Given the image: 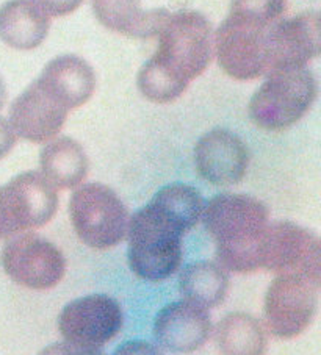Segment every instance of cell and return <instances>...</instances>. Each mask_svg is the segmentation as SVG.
Segmentation results:
<instances>
[{"label": "cell", "instance_id": "obj_1", "mask_svg": "<svg viewBox=\"0 0 321 355\" xmlns=\"http://www.w3.org/2000/svg\"><path fill=\"white\" fill-rule=\"evenodd\" d=\"M158 47L141 67L138 88L147 101L168 103L187 91L212 61V26L199 11L168 13L157 32Z\"/></svg>", "mask_w": 321, "mask_h": 355}, {"label": "cell", "instance_id": "obj_2", "mask_svg": "<svg viewBox=\"0 0 321 355\" xmlns=\"http://www.w3.org/2000/svg\"><path fill=\"white\" fill-rule=\"evenodd\" d=\"M201 216L217 244L220 266L238 274L261 269L258 248L270 224V211L263 202L248 194H217L204 205Z\"/></svg>", "mask_w": 321, "mask_h": 355}, {"label": "cell", "instance_id": "obj_3", "mask_svg": "<svg viewBox=\"0 0 321 355\" xmlns=\"http://www.w3.org/2000/svg\"><path fill=\"white\" fill-rule=\"evenodd\" d=\"M187 232L179 219L151 200L129 219V266L140 279H170L181 268L182 238Z\"/></svg>", "mask_w": 321, "mask_h": 355}, {"label": "cell", "instance_id": "obj_4", "mask_svg": "<svg viewBox=\"0 0 321 355\" xmlns=\"http://www.w3.org/2000/svg\"><path fill=\"white\" fill-rule=\"evenodd\" d=\"M317 99V80L311 71H277L267 76L249 102L256 125L277 132L295 125Z\"/></svg>", "mask_w": 321, "mask_h": 355}, {"label": "cell", "instance_id": "obj_5", "mask_svg": "<svg viewBox=\"0 0 321 355\" xmlns=\"http://www.w3.org/2000/svg\"><path fill=\"white\" fill-rule=\"evenodd\" d=\"M69 216L80 241L92 249L118 246L127 234V208L120 196L102 183H86L74 191Z\"/></svg>", "mask_w": 321, "mask_h": 355}, {"label": "cell", "instance_id": "obj_6", "mask_svg": "<svg viewBox=\"0 0 321 355\" xmlns=\"http://www.w3.org/2000/svg\"><path fill=\"white\" fill-rule=\"evenodd\" d=\"M261 269L277 275L298 274L320 284L321 248L313 232L290 221L268 224L258 248Z\"/></svg>", "mask_w": 321, "mask_h": 355}, {"label": "cell", "instance_id": "obj_7", "mask_svg": "<svg viewBox=\"0 0 321 355\" xmlns=\"http://www.w3.org/2000/svg\"><path fill=\"white\" fill-rule=\"evenodd\" d=\"M320 284L298 274H282L265 296V322L277 338L290 340L306 332L318 307Z\"/></svg>", "mask_w": 321, "mask_h": 355}, {"label": "cell", "instance_id": "obj_8", "mask_svg": "<svg viewBox=\"0 0 321 355\" xmlns=\"http://www.w3.org/2000/svg\"><path fill=\"white\" fill-rule=\"evenodd\" d=\"M0 263L5 274L30 290H51L66 272V259L54 243L38 235H16L7 241Z\"/></svg>", "mask_w": 321, "mask_h": 355}, {"label": "cell", "instance_id": "obj_9", "mask_svg": "<svg viewBox=\"0 0 321 355\" xmlns=\"http://www.w3.org/2000/svg\"><path fill=\"white\" fill-rule=\"evenodd\" d=\"M270 27L232 15L227 16L213 38L221 69L242 82L267 76V33Z\"/></svg>", "mask_w": 321, "mask_h": 355}, {"label": "cell", "instance_id": "obj_10", "mask_svg": "<svg viewBox=\"0 0 321 355\" xmlns=\"http://www.w3.org/2000/svg\"><path fill=\"white\" fill-rule=\"evenodd\" d=\"M122 321V309L116 299L107 295H88L61 310L58 330L67 343L99 349L118 335Z\"/></svg>", "mask_w": 321, "mask_h": 355}, {"label": "cell", "instance_id": "obj_11", "mask_svg": "<svg viewBox=\"0 0 321 355\" xmlns=\"http://www.w3.org/2000/svg\"><path fill=\"white\" fill-rule=\"evenodd\" d=\"M320 53L317 11L281 19L267 33V76L277 71L304 69Z\"/></svg>", "mask_w": 321, "mask_h": 355}, {"label": "cell", "instance_id": "obj_12", "mask_svg": "<svg viewBox=\"0 0 321 355\" xmlns=\"http://www.w3.org/2000/svg\"><path fill=\"white\" fill-rule=\"evenodd\" d=\"M195 163L204 180L218 187L237 185L248 171L249 150L238 135L213 128L196 143Z\"/></svg>", "mask_w": 321, "mask_h": 355}, {"label": "cell", "instance_id": "obj_13", "mask_svg": "<svg viewBox=\"0 0 321 355\" xmlns=\"http://www.w3.org/2000/svg\"><path fill=\"white\" fill-rule=\"evenodd\" d=\"M67 112L69 110L36 78L11 105L10 125L16 137L36 144L47 143L61 132Z\"/></svg>", "mask_w": 321, "mask_h": 355}, {"label": "cell", "instance_id": "obj_14", "mask_svg": "<svg viewBox=\"0 0 321 355\" xmlns=\"http://www.w3.org/2000/svg\"><path fill=\"white\" fill-rule=\"evenodd\" d=\"M212 335L207 309L188 301L165 305L154 321V336L162 347L176 354H190L202 347Z\"/></svg>", "mask_w": 321, "mask_h": 355}, {"label": "cell", "instance_id": "obj_15", "mask_svg": "<svg viewBox=\"0 0 321 355\" xmlns=\"http://www.w3.org/2000/svg\"><path fill=\"white\" fill-rule=\"evenodd\" d=\"M5 198L19 234L40 229L55 216L58 208L57 188L41 173H22L3 187Z\"/></svg>", "mask_w": 321, "mask_h": 355}, {"label": "cell", "instance_id": "obj_16", "mask_svg": "<svg viewBox=\"0 0 321 355\" xmlns=\"http://www.w3.org/2000/svg\"><path fill=\"white\" fill-rule=\"evenodd\" d=\"M38 80L67 110L85 105L96 89L94 71L76 55H63L49 61Z\"/></svg>", "mask_w": 321, "mask_h": 355}, {"label": "cell", "instance_id": "obj_17", "mask_svg": "<svg viewBox=\"0 0 321 355\" xmlns=\"http://www.w3.org/2000/svg\"><path fill=\"white\" fill-rule=\"evenodd\" d=\"M51 28V16L36 0H10L0 7V40L17 51L42 44Z\"/></svg>", "mask_w": 321, "mask_h": 355}, {"label": "cell", "instance_id": "obj_18", "mask_svg": "<svg viewBox=\"0 0 321 355\" xmlns=\"http://www.w3.org/2000/svg\"><path fill=\"white\" fill-rule=\"evenodd\" d=\"M92 11L104 27L132 38H152L168 11H146L140 0H92Z\"/></svg>", "mask_w": 321, "mask_h": 355}, {"label": "cell", "instance_id": "obj_19", "mask_svg": "<svg viewBox=\"0 0 321 355\" xmlns=\"http://www.w3.org/2000/svg\"><path fill=\"white\" fill-rule=\"evenodd\" d=\"M41 174L52 187L60 189L76 188L88 174V157L76 139L58 138L46 144L40 155Z\"/></svg>", "mask_w": 321, "mask_h": 355}, {"label": "cell", "instance_id": "obj_20", "mask_svg": "<svg viewBox=\"0 0 321 355\" xmlns=\"http://www.w3.org/2000/svg\"><path fill=\"white\" fill-rule=\"evenodd\" d=\"M179 290L185 301L215 309L229 291V274L213 261H195L185 266L179 277Z\"/></svg>", "mask_w": 321, "mask_h": 355}, {"label": "cell", "instance_id": "obj_21", "mask_svg": "<svg viewBox=\"0 0 321 355\" xmlns=\"http://www.w3.org/2000/svg\"><path fill=\"white\" fill-rule=\"evenodd\" d=\"M215 340L221 355H267L268 338L261 321L236 311L217 324Z\"/></svg>", "mask_w": 321, "mask_h": 355}, {"label": "cell", "instance_id": "obj_22", "mask_svg": "<svg viewBox=\"0 0 321 355\" xmlns=\"http://www.w3.org/2000/svg\"><path fill=\"white\" fill-rule=\"evenodd\" d=\"M152 202H156L170 215L179 219L188 232L201 219L204 208L201 193L185 183H171V185L158 189L152 198Z\"/></svg>", "mask_w": 321, "mask_h": 355}, {"label": "cell", "instance_id": "obj_23", "mask_svg": "<svg viewBox=\"0 0 321 355\" xmlns=\"http://www.w3.org/2000/svg\"><path fill=\"white\" fill-rule=\"evenodd\" d=\"M287 11V0H232V16L270 27L282 19Z\"/></svg>", "mask_w": 321, "mask_h": 355}, {"label": "cell", "instance_id": "obj_24", "mask_svg": "<svg viewBox=\"0 0 321 355\" xmlns=\"http://www.w3.org/2000/svg\"><path fill=\"white\" fill-rule=\"evenodd\" d=\"M38 355H105L96 347L79 346L74 343H54V345L42 349Z\"/></svg>", "mask_w": 321, "mask_h": 355}, {"label": "cell", "instance_id": "obj_25", "mask_svg": "<svg viewBox=\"0 0 321 355\" xmlns=\"http://www.w3.org/2000/svg\"><path fill=\"white\" fill-rule=\"evenodd\" d=\"M83 0H36L49 16H66L76 11Z\"/></svg>", "mask_w": 321, "mask_h": 355}, {"label": "cell", "instance_id": "obj_26", "mask_svg": "<svg viewBox=\"0 0 321 355\" xmlns=\"http://www.w3.org/2000/svg\"><path fill=\"white\" fill-rule=\"evenodd\" d=\"M113 355H162V352L149 341L132 340L122 343Z\"/></svg>", "mask_w": 321, "mask_h": 355}, {"label": "cell", "instance_id": "obj_27", "mask_svg": "<svg viewBox=\"0 0 321 355\" xmlns=\"http://www.w3.org/2000/svg\"><path fill=\"white\" fill-rule=\"evenodd\" d=\"M19 235L17 234V229L11 219L7 198H5L3 187H0V240H5V238H11Z\"/></svg>", "mask_w": 321, "mask_h": 355}, {"label": "cell", "instance_id": "obj_28", "mask_svg": "<svg viewBox=\"0 0 321 355\" xmlns=\"http://www.w3.org/2000/svg\"><path fill=\"white\" fill-rule=\"evenodd\" d=\"M16 144V133L10 122L0 116V160L7 157Z\"/></svg>", "mask_w": 321, "mask_h": 355}, {"label": "cell", "instance_id": "obj_29", "mask_svg": "<svg viewBox=\"0 0 321 355\" xmlns=\"http://www.w3.org/2000/svg\"><path fill=\"white\" fill-rule=\"evenodd\" d=\"M5 101H7V88H5L3 78L0 77V108L5 105Z\"/></svg>", "mask_w": 321, "mask_h": 355}]
</instances>
